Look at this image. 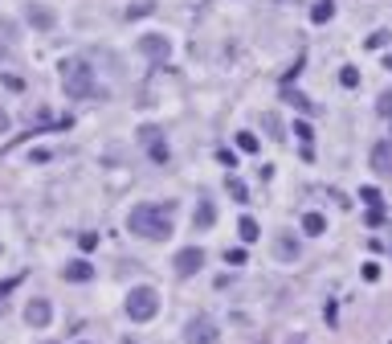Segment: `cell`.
Instances as JSON below:
<instances>
[{"label":"cell","instance_id":"cell-1","mask_svg":"<svg viewBox=\"0 0 392 344\" xmlns=\"http://www.w3.org/2000/svg\"><path fill=\"white\" fill-rule=\"evenodd\" d=\"M172 218H176V205H172V201H163V205H135L127 225H131V234H139V238L160 242V238H172Z\"/></svg>","mask_w":392,"mask_h":344},{"label":"cell","instance_id":"cell-2","mask_svg":"<svg viewBox=\"0 0 392 344\" xmlns=\"http://www.w3.org/2000/svg\"><path fill=\"white\" fill-rule=\"evenodd\" d=\"M62 86H66L69 98H90L98 86H94V70L82 62V58H69L62 62Z\"/></svg>","mask_w":392,"mask_h":344},{"label":"cell","instance_id":"cell-3","mask_svg":"<svg viewBox=\"0 0 392 344\" xmlns=\"http://www.w3.org/2000/svg\"><path fill=\"white\" fill-rule=\"evenodd\" d=\"M156 312H160L156 287H131V295H127V316L135 319V324H147Z\"/></svg>","mask_w":392,"mask_h":344},{"label":"cell","instance_id":"cell-4","mask_svg":"<svg viewBox=\"0 0 392 344\" xmlns=\"http://www.w3.org/2000/svg\"><path fill=\"white\" fill-rule=\"evenodd\" d=\"M184 344H221V328L212 316H192L184 324Z\"/></svg>","mask_w":392,"mask_h":344},{"label":"cell","instance_id":"cell-5","mask_svg":"<svg viewBox=\"0 0 392 344\" xmlns=\"http://www.w3.org/2000/svg\"><path fill=\"white\" fill-rule=\"evenodd\" d=\"M139 144L147 147V156H151L156 164H168V144H163L160 127H151V123H147V127H139Z\"/></svg>","mask_w":392,"mask_h":344},{"label":"cell","instance_id":"cell-6","mask_svg":"<svg viewBox=\"0 0 392 344\" xmlns=\"http://www.w3.org/2000/svg\"><path fill=\"white\" fill-rule=\"evenodd\" d=\"M172 267H176V274H180V279L196 274V270L205 267V250H201V246H184V250L172 258Z\"/></svg>","mask_w":392,"mask_h":344},{"label":"cell","instance_id":"cell-7","mask_svg":"<svg viewBox=\"0 0 392 344\" xmlns=\"http://www.w3.org/2000/svg\"><path fill=\"white\" fill-rule=\"evenodd\" d=\"M49 319H53L49 299H29V307H25V324H29V328H49Z\"/></svg>","mask_w":392,"mask_h":344},{"label":"cell","instance_id":"cell-8","mask_svg":"<svg viewBox=\"0 0 392 344\" xmlns=\"http://www.w3.org/2000/svg\"><path fill=\"white\" fill-rule=\"evenodd\" d=\"M139 49H143V53H147L151 62H163V58L172 53V46H168V37H156V33H151V37H143V41H139Z\"/></svg>","mask_w":392,"mask_h":344},{"label":"cell","instance_id":"cell-9","mask_svg":"<svg viewBox=\"0 0 392 344\" xmlns=\"http://www.w3.org/2000/svg\"><path fill=\"white\" fill-rule=\"evenodd\" d=\"M62 274H66L69 283H90V279H94V267L86 263V258H74V263H66V267H62Z\"/></svg>","mask_w":392,"mask_h":344},{"label":"cell","instance_id":"cell-10","mask_svg":"<svg viewBox=\"0 0 392 344\" xmlns=\"http://www.w3.org/2000/svg\"><path fill=\"white\" fill-rule=\"evenodd\" d=\"M372 168H376V172H392V140H384V144L372 147Z\"/></svg>","mask_w":392,"mask_h":344},{"label":"cell","instance_id":"cell-11","mask_svg":"<svg viewBox=\"0 0 392 344\" xmlns=\"http://www.w3.org/2000/svg\"><path fill=\"white\" fill-rule=\"evenodd\" d=\"M29 25H37V29H53V13H49L46 4H29Z\"/></svg>","mask_w":392,"mask_h":344},{"label":"cell","instance_id":"cell-12","mask_svg":"<svg viewBox=\"0 0 392 344\" xmlns=\"http://www.w3.org/2000/svg\"><path fill=\"white\" fill-rule=\"evenodd\" d=\"M212 218H217V209H212V201H201V205H196V230H208V225H212Z\"/></svg>","mask_w":392,"mask_h":344},{"label":"cell","instance_id":"cell-13","mask_svg":"<svg viewBox=\"0 0 392 344\" xmlns=\"http://www.w3.org/2000/svg\"><path fill=\"white\" fill-rule=\"evenodd\" d=\"M331 17H335V4H331V0H319V4L311 8V21L315 25H327Z\"/></svg>","mask_w":392,"mask_h":344},{"label":"cell","instance_id":"cell-14","mask_svg":"<svg viewBox=\"0 0 392 344\" xmlns=\"http://www.w3.org/2000/svg\"><path fill=\"white\" fill-rule=\"evenodd\" d=\"M237 230H241V242H257V238H262V225H257L254 218H241Z\"/></svg>","mask_w":392,"mask_h":344},{"label":"cell","instance_id":"cell-15","mask_svg":"<svg viewBox=\"0 0 392 344\" xmlns=\"http://www.w3.org/2000/svg\"><path fill=\"white\" fill-rule=\"evenodd\" d=\"M302 230H306V234H323L327 218H323V213H306V218H302Z\"/></svg>","mask_w":392,"mask_h":344},{"label":"cell","instance_id":"cell-16","mask_svg":"<svg viewBox=\"0 0 392 344\" xmlns=\"http://www.w3.org/2000/svg\"><path fill=\"white\" fill-rule=\"evenodd\" d=\"M295 135L302 140V152L311 156V140H315V131H311V123H295Z\"/></svg>","mask_w":392,"mask_h":344},{"label":"cell","instance_id":"cell-17","mask_svg":"<svg viewBox=\"0 0 392 344\" xmlns=\"http://www.w3.org/2000/svg\"><path fill=\"white\" fill-rule=\"evenodd\" d=\"M339 82H344L347 91H356V86H360V70H356V66H344V74H339Z\"/></svg>","mask_w":392,"mask_h":344},{"label":"cell","instance_id":"cell-18","mask_svg":"<svg viewBox=\"0 0 392 344\" xmlns=\"http://www.w3.org/2000/svg\"><path fill=\"white\" fill-rule=\"evenodd\" d=\"M237 147L241 152H257V135L254 131H237Z\"/></svg>","mask_w":392,"mask_h":344},{"label":"cell","instance_id":"cell-19","mask_svg":"<svg viewBox=\"0 0 392 344\" xmlns=\"http://www.w3.org/2000/svg\"><path fill=\"white\" fill-rule=\"evenodd\" d=\"M262 123H266V131H274V140H286V135H282V119H278L274 111H270V115H262Z\"/></svg>","mask_w":392,"mask_h":344},{"label":"cell","instance_id":"cell-20","mask_svg":"<svg viewBox=\"0 0 392 344\" xmlns=\"http://www.w3.org/2000/svg\"><path fill=\"white\" fill-rule=\"evenodd\" d=\"M278 254H282V258H299V242H290V238H278Z\"/></svg>","mask_w":392,"mask_h":344},{"label":"cell","instance_id":"cell-21","mask_svg":"<svg viewBox=\"0 0 392 344\" xmlns=\"http://www.w3.org/2000/svg\"><path fill=\"white\" fill-rule=\"evenodd\" d=\"M286 98H290V102H295L299 111H315V102H311L306 95H299V91H295V95H286Z\"/></svg>","mask_w":392,"mask_h":344},{"label":"cell","instance_id":"cell-22","mask_svg":"<svg viewBox=\"0 0 392 344\" xmlns=\"http://www.w3.org/2000/svg\"><path fill=\"white\" fill-rule=\"evenodd\" d=\"M360 197H364V201H368L372 209H380V193H376V189H372V185H368V189H360Z\"/></svg>","mask_w":392,"mask_h":344},{"label":"cell","instance_id":"cell-23","mask_svg":"<svg viewBox=\"0 0 392 344\" xmlns=\"http://www.w3.org/2000/svg\"><path fill=\"white\" fill-rule=\"evenodd\" d=\"M380 115H388V119H392V91L380 95Z\"/></svg>","mask_w":392,"mask_h":344},{"label":"cell","instance_id":"cell-24","mask_svg":"<svg viewBox=\"0 0 392 344\" xmlns=\"http://www.w3.org/2000/svg\"><path fill=\"white\" fill-rule=\"evenodd\" d=\"M225 263H233V267H241V263H245V250H229V254H225Z\"/></svg>","mask_w":392,"mask_h":344},{"label":"cell","instance_id":"cell-25","mask_svg":"<svg viewBox=\"0 0 392 344\" xmlns=\"http://www.w3.org/2000/svg\"><path fill=\"white\" fill-rule=\"evenodd\" d=\"M368 46H372V49H380V46H388V33H372V37H368Z\"/></svg>","mask_w":392,"mask_h":344},{"label":"cell","instance_id":"cell-26","mask_svg":"<svg viewBox=\"0 0 392 344\" xmlns=\"http://www.w3.org/2000/svg\"><path fill=\"white\" fill-rule=\"evenodd\" d=\"M229 193L237 197V201H245V185H241V180H229Z\"/></svg>","mask_w":392,"mask_h":344},{"label":"cell","instance_id":"cell-27","mask_svg":"<svg viewBox=\"0 0 392 344\" xmlns=\"http://www.w3.org/2000/svg\"><path fill=\"white\" fill-rule=\"evenodd\" d=\"M78 242H82V250H94V246H98V234H82Z\"/></svg>","mask_w":392,"mask_h":344},{"label":"cell","instance_id":"cell-28","mask_svg":"<svg viewBox=\"0 0 392 344\" xmlns=\"http://www.w3.org/2000/svg\"><path fill=\"white\" fill-rule=\"evenodd\" d=\"M364 279H368V283H376V279H380V267H376V263H368V267H364Z\"/></svg>","mask_w":392,"mask_h":344},{"label":"cell","instance_id":"cell-29","mask_svg":"<svg viewBox=\"0 0 392 344\" xmlns=\"http://www.w3.org/2000/svg\"><path fill=\"white\" fill-rule=\"evenodd\" d=\"M4 131H8V115H4V111H0V135H4Z\"/></svg>","mask_w":392,"mask_h":344},{"label":"cell","instance_id":"cell-30","mask_svg":"<svg viewBox=\"0 0 392 344\" xmlns=\"http://www.w3.org/2000/svg\"><path fill=\"white\" fill-rule=\"evenodd\" d=\"M384 66H388V70H392V58H388V62H384Z\"/></svg>","mask_w":392,"mask_h":344},{"label":"cell","instance_id":"cell-31","mask_svg":"<svg viewBox=\"0 0 392 344\" xmlns=\"http://www.w3.org/2000/svg\"><path fill=\"white\" fill-rule=\"evenodd\" d=\"M262 344H266V340H262Z\"/></svg>","mask_w":392,"mask_h":344}]
</instances>
